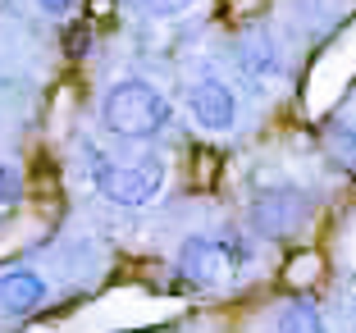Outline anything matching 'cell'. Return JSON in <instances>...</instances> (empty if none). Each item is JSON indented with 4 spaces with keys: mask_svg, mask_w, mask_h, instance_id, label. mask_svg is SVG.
Segmentation results:
<instances>
[{
    "mask_svg": "<svg viewBox=\"0 0 356 333\" xmlns=\"http://www.w3.org/2000/svg\"><path fill=\"white\" fill-rule=\"evenodd\" d=\"M101 119H105V128L115 137H124V142H147V137L165 133L169 101L147 78H119L101 101Z\"/></svg>",
    "mask_w": 356,
    "mask_h": 333,
    "instance_id": "6da1fadb",
    "label": "cell"
},
{
    "mask_svg": "<svg viewBox=\"0 0 356 333\" xmlns=\"http://www.w3.org/2000/svg\"><path fill=\"white\" fill-rule=\"evenodd\" d=\"M96 192L115 206H147L165 188V160L160 156H133V160H92Z\"/></svg>",
    "mask_w": 356,
    "mask_h": 333,
    "instance_id": "7a4b0ae2",
    "label": "cell"
},
{
    "mask_svg": "<svg viewBox=\"0 0 356 333\" xmlns=\"http://www.w3.org/2000/svg\"><path fill=\"white\" fill-rule=\"evenodd\" d=\"M238 265H242V251L220 238H188L178 247V274L192 288H224L238 274Z\"/></svg>",
    "mask_w": 356,
    "mask_h": 333,
    "instance_id": "3957f363",
    "label": "cell"
},
{
    "mask_svg": "<svg viewBox=\"0 0 356 333\" xmlns=\"http://www.w3.org/2000/svg\"><path fill=\"white\" fill-rule=\"evenodd\" d=\"M306 215H311V197H306L302 188H265V192L252 197V210H247V219H252V229L261 233V238L293 233Z\"/></svg>",
    "mask_w": 356,
    "mask_h": 333,
    "instance_id": "277c9868",
    "label": "cell"
},
{
    "mask_svg": "<svg viewBox=\"0 0 356 333\" xmlns=\"http://www.w3.org/2000/svg\"><path fill=\"white\" fill-rule=\"evenodd\" d=\"M188 110H192V119H197L206 133H229V128L238 124V96H233V87L220 83V78H201V83H192Z\"/></svg>",
    "mask_w": 356,
    "mask_h": 333,
    "instance_id": "5b68a950",
    "label": "cell"
},
{
    "mask_svg": "<svg viewBox=\"0 0 356 333\" xmlns=\"http://www.w3.org/2000/svg\"><path fill=\"white\" fill-rule=\"evenodd\" d=\"M238 69L247 73L252 83H270V78H279L283 55H279V46H274V37L265 28H247L238 37Z\"/></svg>",
    "mask_w": 356,
    "mask_h": 333,
    "instance_id": "8992f818",
    "label": "cell"
},
{
    "mask_svg": "<svg viewBox=\"0 0 356 333\" xmlns=\"http://www.w3.org/2000/svg\"><path fill=\"white\" fill-rule=\"evenodd\" d=\"M51 288L37 270H5L0 274V311L5 315H32L37 306H46Z\"/></svg>",
    "mask_w": 356,
    "mask_h": 333,
    "instance_id": "52a82bcc",
    "label": "cell"
},
{
    "mask_svg": "<svg viewBox=\"0 0 356 333\" xmlns=\"http://www.w3.org/2000/svg\"><path fill=\"white\" fill-rule=\"evenodd\" d=\"M274 333H329V329H325V315L311 302H283L279 315H274Z\"/></svg>",
    "mask_w": 356,
    "mask_h": 333,
    "instance_id": "ba28073f",
    "label": "cell"
},
{
    "mask_svg": "<svg viewBox=\"0 0 356 333\" xmlns=\"http://www.w3.org/2000/svg\"><path fill=\"white\" fill-rule=\"evenodd\" d=\"M23 197V178L14 165H0V206H14Z\"/></svg>",
    "mask_w": 356,
    "mask_h": 333,
    "instance_id": "9c48e42d",
    "label": "cell"
},
{
    "mask_svg": "<svg viewBox=\"0 0 356 333\" xmlns=\"http://www.w3.org/2000/svg\"><path fill=\"white\" fill-rule=\"evenodd\" d=\"M334 146H338V156L356 169V128H338V133H334Z\"/></svg>",
    "mask_w": 356,
    "mask_h": 333,
    "instance_id": "30bf717a",
    "label": "cell"
},
{
    "mask_svg": "<svg viewBox=\"0 0 356 333\" xmlns=\"http://www.w3.org/2000/svg\"><path fill=\"white\" fill-rule=\"evenodd\" d=\"M197 0H142V10H151V14H183V10H192Z\"/></svg>",
    "mask_w": 356,
    "mask_h": 333,
    "instance_id": "8fae6325",
    "label": "cell"
},
{
    "mask_svg": "<svg viewBox=\"0 0 356 333\" xmlns=\"http://www.w3.org/2000/svg\"><path fill=\"white\" fill-rule=\"evenodd\" d=\"M37 5H42L46 14H69L74 10V0H37Z\"/></svg>",
    "mask_w": 356,
    "mask_h": 333,
    "instance_id": "7c38bea8",
    "label": "cell"
}]
</instances>
